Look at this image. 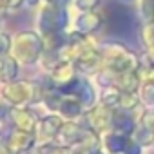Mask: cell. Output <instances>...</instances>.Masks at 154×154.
Here are the masks:
<instances>
[{"mask_svg":"<svg viewBox=\"0 0 154 154\" xmlns=\"http://www.w3.org/2000/svg\"><path fill=\"white\" fill-rule=\"evenodd\" d=\"M102 60L103 67L111 69L112 72H127V71H138L140 65V54L131 51L123 44H107L102 47Z\"/></svg>","mask_w":154,"mask_h":154,"instance_id":"1","label":"cell"},{"mask_svg":"<svg viewBox=\"0 0 154 154\" xmlns=\"http://www.w3.org/2000/svg\"><path fill=\"white\" fill-rule=\"evenodd\" d=\"M112 109L105 105H98L91 111V116L87 114V122L91 123L93 132H109L112 131Z\"/></svg>","mask_w":154,"mask_h":154,"instance_id":"2","label":"cell"},{"mask_svg":"<svg viewBox=\"0 0 154 154\" xmlns=\"http://www.w3.org/2000/svg\"><path fill=\"white\" fill-rule=\"evenodd\" d=\"M136 127H138V120L132 116V112L114 109V112H112V131H116L120 134H125V136H132Z\"/></svg>","mask_w":154,"mask_h":154,"instance_id":"3","label":"cell"},{"mask_svg":"<svg viewBox=\"0 0 154 154\" xmlns=\"http://www.w3.org/2000/svg\"><path fill=\"white\" fill-rule=\"evenodd\" d=\"M122 93H140L141 87V78L138 71H127V72H116V84Z\"/></svg>","mask_w":154,"mask_h":154,"instance_id":"4","label":"cell"},{"mask_svg":"<svg viewBox=\"0 0 154 154\" xmlns=\"http://www.w3.org/2000/svg\"><path fill=\"white\" fill-rule=\"evenodd\" d=\"M103 24V17H100L94 11H84L80 15V18L76 20V27H78V33H93L96 31L100 26Z\"/></svg>","mask_w":154,"mask_h":154,"instance_id":"5","label":"cell"},{"mask_svg":"<svg viewBox=\"0 0 154 154\" xmlns=\"http://www.w3.org/2000/svg\"><path fill=\"white\" fill-rule=\"evenodd\" d=\"M138 74L141 78V84H154V58L147 51H143L140 54Z\"/></svg>","mask_w":154,"mask_h":154,"instance_id":"6","label":"cell"},{"mask_svg":"<svg viewBox=\"0 0 154 154\" xmlns=\"http://www.w3.org/2000/svg\"><path fill=\"white\" fill-rule=\"evenodd\" d=\"M140 147H149V145H154V131L149 129L147 125L143 123H138V127L134 129L132 136H131Z\"/></svg>","mask_w":154,"mask_h":154,"instance_id":"7","label":"cell"},{"mask_svg":"<svg viewBox=\"0 0 154 154\" xmlns=\"http://www.w3.org/2000/svg\"><path fill=\"white\" fill-rule=\"evenodd\" d=\"M120 100H122V91L118 87H107V89H103V93L100 96V103L112 111L120 107Z\"/></svg>","mask_w":154,"mask_h":154,"instance_id":"8","label":"cell"},{"mask_svg":"<svg viewBox=\"0 0 154 154\" xmlns=\"http://www.w3.org/2000/svg\"><path fill=\"white\" fill-rule=\"evenodd\" d=\"M76 98L82 102L84 107H93L94 105V100H96V94H94V89L91 87L89 82H82L80 87H78V93H76Z\"/></svg>","mask_w":154,"mask_h":154,"instance_id":"9","label":"cell"},{"mask_svg":"<svg viewBox=\"0 0 154 154\" xmlns=\"http://www.w3.org/2000/svg\"><path fill=\"white\" fill-rule=\"evenodd\" d=\"M82 102L80 100H65L60 103V111L62 114H65L67 118H76L82 114Z\"/></svg>","mask_w":154,"mask_h":154,"instance_id":"10","label":"cell"},{"mask_svg":"<svg viewBox=\"0 0 154 154\" xmlns=\"http://www.w3.org/2000/svg\"><path fill=\"white\" fill-rule=\"evenodd\" d=\"M140 38H141L143 49H149L154 45V20L143 22V27L140 31Z\"/></svg>","mask_w":154,"mask_h":154,"instance_id":"11","label":"cell"},{"mask_svg":"<svg viewBox=\"0 0 154 154\" xmlns=\"http://www.w3.org/2000/svg\"><path fill=\"white\" fill-rule=\"evenodd\" d=\"M140 98L145 107H154V84H141Z\"/></svg>","mask_w":154,"mask_h":154,"instance_id":"12","label":"cell"},{"mask_svg":"<svg viewBox=\"0 0 154 154\" xmlns=\"http://www.w3.org/2000/svg\"><path fill=\"white\" fill-rule=\"evenodd\" d=\"M140 17L143 22L154 20V0H140Z\"/></svg>","mask_w":154,"mask_h":154,"instance_id":"13","label":"cell"},{"mask_svg":"<svg viewBox=\"0 0 154 154\" xmlns=\"http://www.w3.org/2000/svg\"><path fill=\"white\" fill-rule=\"evenodd\" d=\"M100 0H76V6L82 11H93L94 8H98Z\"/></svg>","mask_w":154,"mask_h":154,"instance_id":"14","label":"cell"},{"mask_svg":"<svg viewBox=\"0 0 154 154\" xmlns=\"http://www.w3.org/2000/svg\"><path fill=\"white\" fill-rule=\"evenodd\" d=\"M141 123L154 131V107H147V109H145V114H143Z\"/></svg>","mask_w":154,"mask_h":154,"instance_id":"15","label":"cell"},{"mask_svg":"<svg viewBox=\"0 0 154 154\" xmlns=\"http://www.w3.org/2000/svg\"><path fill=\"white\" fill-rule=\"evenodd\" d=\"M143 51H147V53H149V54L154 58V45H152V47H149V49H143Z\"/></svg>","mask_w":154,"mask_h":154,"instance_id":"16","label":"cell"},{"mask_svg":"<svg viewBox=\"0 0 154 154\" xmlns=\"http://www.w3.org/2000/svg\"><path fill=\"white\" fill-rule=\"evenodd\" d=\"M122 4H132V2H136V0H120Z\"/></svg>","mask_w":154,"mask_h":154,"instance_id":"17","label":"cell"}]
</instances>
